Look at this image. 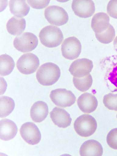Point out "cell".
<instances>
[{"instance_id":"obj_16","label":"cell","mask_w":117,"mask_h":156,"mask_svg":"<svg viewBox=\"0 0 117 156\" xmlns=\"http://www.w3.org/2000/svg\"><path fill=\"white\" fill-rule=\"evenodd\" d=\"M103 153V147L97 140H87L80 147V154L82 156H101Z\"/></svg>"},{"instance_id":"obj_19","label":"cell","mask_w":117,"mask_h":156,"mask_svg":"<svg viewBox=\"0 0 117 156\" xmlns=\"http://www.w3.org/2000/svg\"><path fill=\"white\" fill-rule=\"evenodd\" d=\"M26 27V21L23 17L14 16L7 21L6 29L13 36L21 35Z\"/></svg>"},{"instance_id":"obj_6","label":"cell","mask_w":117,"mask_h":156,"mask_svg":"<svg viewBox=\"0 0 117 156\" xmlns=\"http://www.w3.org/2000/svg\"><path fill=\"white\" fill-rule=\"evenodd\" d=\"M51 101L59 107H68L73 105L76 98L70 90L65 89H55L50 94Z\"/></svg>"},{"instance_id":"obj_29","label":"cell","mask_w":117,"mask_h":156,"mask_svg":"<svg viewBox=\"0 0 117 156\" xmlns=\"http://www.w3.org/2000/svg\"><path fill=\"white\" fill-rule=\"evenodd\" d=\"M6 87H7V84L6 83L5 80H4L3 78H1V95L5 92Z\"/></svg>"},{"instance_id":"obj_5","label":"cell","mask_w":117,"mask_h":156,"mask_svg":"<svg viewBox=\"0 0 117 156\" xmlns=\"http://www.w3.org/2000/svg\"><path fill=\"white\" fill-rule=\"evenodd\" d=\"M38 45V39L34 34L25 32L17 37L14 41L16 50L23 53H28L34 50Z\"/></svg>"},{"instance_id":"obj_22","label":"cell","mask_w":117,"mask_h":156,"mask_svg":"<svg viewBox=\"0 0 117 156\" xmlns=\"http://www.w3.org/2000/svg\"><path fill=\"white\" fill-rule=\"evenodd\" d=\"M1 118H5L9 115L14 110L15 106L14 101L9 97L1 96L0 98Z\"/></svg>"},{"instance_id":"obj_7","label":"cell","mask_w":117,"mask_h":156,"mask_svg":"<svg viewBox=\"0 0 117 156\" xmlns=\"http://www.w3.org/2000/svg\"><path fill=\"white\" fill-rule=\"evenodd\" d=\"M40 65L38 57L32 53H26L17 62L18 70L23 75H30L36 72Z\"/></svg>"},{"instance_id":"obj_26","label":"cell","mask_w":117,"mask_h":156,"mask_svg":"<svg viewBox=\"0 0 117 156\" xmlns=\"http://www.w3.org/2000/svg\"><path fill=\"white\" fill-rule=\"evenodd\" d=\"M107 143L109 147L117 149V128L112 129L107 136Z\"/></svg>"},{"instance_id":"obj_1","label":"cell","mask_w":117,"mask_h":156,"mask_svg":"<svg viewBox=\"0 0 117 156\" xmlns=\"http://www.w3.org/2000/svg\"><path fill=\"white\" fill-rule=\"evenodd\" d=\"M60 76V68L52 62L42 65L37 70L36 75L38 82L44 86L53 85L58 81Z\"/></svg>"},{"instance_id":"obj_3","label":"cell","mask_w":117,"mask_h":156,"mask_svg":"<svg viewBox=\"0 0 117 156\" xmlns=\"http://www.w3.org/2000/svg\"><path fill=\"white\" fill-rule=\"evenodd\" d=\"M74 128L78 135L87 137L95 132L98 128V124L94 117L88 114H84L76 120Z\"/></svg>"},{"instance_id":"obj_11","label":"cell","mask_w":117,"mask_h":156,"mask_svg":"<svg viewBox=\"0 0 117 156\" xmlns=\"http://www.w3.org/2000/svg\"><path fill=\"white\" fill-rule=\"evenodd\" d=\"M72 9L76 16L81 18H88L93 15L95 8L92 1L74 0L72 3Z\"/></svg>"},{"instance_id":"obj_15","label":"cell","mask_w":117,"mask_h":156,"mask_svg":"<svg viewBox=\"0 0 117 156\" xmlns=\"http://www.w3.org/2000/svg\"><path fill=\"white\" fill-rule=\"evenodd\" d=\"M18 132L16 124L12 121L3 119L0 122V138L3 140H12L14 138Z\"/></svg>"},{"instance_id":"obj_13","label":"cell","mask_w":117,"mask_h":156,"mask_svg":"<svg viewBox=\"0 0 117 156\" xmlns=\"http://www.w3.org/2000/svg\"><path fill=\"white\" fill-rule=\"evenodd\" d=\"M106 64V77L109 87L113 92H117V55L108 59Z\"/></svg>"},{"instance_id":"obj_18","label":"cell","mask_w":117,"mask_h":156,"mask_svg":"<svg viewBox=\"0 0 117 156\" xmlns=\"http://www.w3.org/2000/svg\"><path fill=\"white\" fill-rule=\"evenodd\" d=\"M110 19L105 12H98L94 15L91 21V27L95 33H101L108 28L110 23Z\"/></svg>"},{"instance_id":"obj_17","label":"cell","mask_w":117,"mask_h":156,"mask_svg":"<svg viewBox=\"0 0 117 156\" xmlns=\"http://www.w3.org/2000/svg\"><path fill=\"white\" fill-rule=\"evenodd\" d=\"M48 114V107L46 103L37 101L31 108L30 116L34 122H41L46 119Z\"/></svg>"},{"instance_id":"obj_27","label":"cell","mask_w":117,"mask_h":156,"mask_svg":"<svg viewBox=\"0 0 117 156\" xmlns=\"http://www.w3.org/2000/svg\"><path fill=\"white\" fill-rule=\"evenodd\" d=\"M107 11L109 16L117 19V0H112L109 2Z\"/></svg>"},{"instance_id":"obj_30","label":"cell","mask_w":117,"mask_h":156,"mask_svg":"<svg viewBox=\"0 0 117 156\" xmlns=\"http://www.w3.org/2000/svg\"><path fill=\"white\" fill-rule=\"evenodd\" d=\"M114 48H115V51H117V36L115 37V40H114Z\"/></svg>"},{"instance_id":"obj_31","label":"cell","mask_w":117,"mask_h":156,"mask_svg":"<svg viewBox=\"0 0 117 156\" xmlns=\"http://www.w3.org/2000/svg\"></svg>"},{"instance_id":"obj_9","label":"cell","mask_w":117,"mask_h":156,"mask_svg":"<svg viewBox=\"0 0 117 156\" xmlns=\"http://www.w3.org/2000/svg\"><path fill=\"white\" fill-rule=\"evenodd\" d=\"M20 133L22 138L30 145H37L41 140V132L34 123L28 122L23 124Z\"/></svg>"},{"instance_id":"obj_23","label":"cell","mask_w":117,"mask_h":156,"mask_svg":"<svg viewBox=\"0 0 117 156\" xmlns=\"http://www.w3.org/2000/svg\"><path fill=\"white\" fill-rule=\"evenodd\" d=\"M73 83L75 87H76L78 90H80L82 92H86L87 90L90 89V87L92 85V76L90 74H89V75L83 78L73 77Z\"/></svg>"},{"instance_id":"obj_10","label":"cell","mask_w":117,"mask_h":156,"mask_svg":"<svg viewBox=\"0 0 117 156\" xmlns=\"http://www.w3.org/2000/svg\"><path fill=\"white\" fill-rule=\"evenodd\" d=\"M93 68L92 60L87 58L78 59L71 64L69 71L76 78H83L90 73Z\"/></svg>"},{"instance_id":"obj_20","label":"cell","mask_w":117,"mask_h":156,"mask_svg":"<svg viewBox=\"0 0 117 156\" xmlns=\"http://www.w3.org/2000/svg\"><path fill=\"white\" fill-rule=\"evenodd\" d=\"M9 9L15 16L23 17L28 14L30 7L26 1L12 0L9 2Z\"/></svg>"},{"instance_id":"obj_12","label":"cell","mask_w":117,"mask_h":156,"mask_svg":"<svg viewBox=\"0 0 117 156\" xmlns=\"http://www.w3.org/2000/svg\"><path fill=\"white\" fill-rule=\"evenodd\" d=\"M50 117L54 123L60 128L70 126L72 119L67 112L63 108L55 107L50 113Z\"/></svg>"},{"instance_id":"obj_21","label":"cell","mask_w":117,"mask_h":156,"mask_svg":"<svg viewBox=\"0 0 117 156\" xmlns=\"http://www.w3.org/2000/svg\"><path fill=\"white\" fill-rule=\"evenodd\" d=\"M0 64V73L1 76L9 75L15 67V62L12 57L6 54L1 55Z\"/></svg>"},{"instance_id":"obj_14","label":"cell","mask_w":117,"mask_h":156,"mask_svg":"<svg viewBox=\"0 0 117 156\" xmlns=\"http://www.w3.org/2000/svg\"><path fill=\"white\" fill-rule=\"evenodd\" d=\"M77 104L82 112L86 114H90L96 110L98 101L94 95L89 93H85L78 98Z\"/></svg>"},{"instance_id":"obj_2","label":"cell","mask_w":117,"mask_h":156,"mask_svg":"<svg viewBox=\"0 0 117 156\" xmlns=\"http://www.w3.org/2000/svg\"><path fill=\"white\" fill-rule=\"evenodd\" d=\"M39 39L43 45L53 48L61 44L64 40V36L60 29L55 26L50 25L41 30Z\"/></svg>"},{"instance_id":"obj_8","label":"cell","mask_w":117,"mask_h":156,"mask_svg":"<svg viewBox=\"0 0 117 156\" xmlns=\"http://www.w3.org/2000/svg\"><path fill=\"white\" fill-rule=\"evenodd\" d=\"M61 50L63 57L73 60L77 58L81 53V44L75 37H68L63 41Z\"/></svg>"},{"instance_id":"obj_4","label":"cell","mask_w":117,"mask_h":156,"mask_svg":"<svg viewBox=\"0 0 117 156\" xmlns=\"http://www.w3.org/2000/svg\"><path fill=\"white\" fill-rule=\"evenodd\" d=\"M44 16L49 23L57 26L65 25L69 20L67 12L58 6L52 5L46 7Z\"/></svg>"},{"instance_id":"obj_28","label":"cell","mask_w":117,"mask_h":156,"mask_svg":"<svg viewBox=\"0 0 117 156\" xmlns=\"http://www.w3.org/2000/svg\"><path fill=\"white\" fill-rule=\"evenodd\" d=\"M31 7L36 9H42L48 6L50 1H27Z\"/></svg>"},{"instance_id":"obj_25","label":"cell","mask_w":117,"mask_h":156,"mask_svg":"<svg viewBox=\"0 0 117 156\" xmlns=\"http://www.w3.org/2000/svg\"><path fill=\"white\" fill-rule=\"evenodd\" d=\"M103 103L108 109L117 111V94L110 93L105 95L103 98Z\"/></svg>"},{"instance_id":"obj_24","label":"cell","mask_w":117,"mask_h":156,"mask_svg":"<svg viewBox=\"0 0 117 156\" xmlns=\"http://www.w3.org/2000/svg\"><path fill=\"white\" fill-rule=\"evenodd\" d=\"M98 41L103 44H109L114 41L115 37V31L112 25H109L106 30L101 33H95Z\"/></svg>"}]
</instances>
